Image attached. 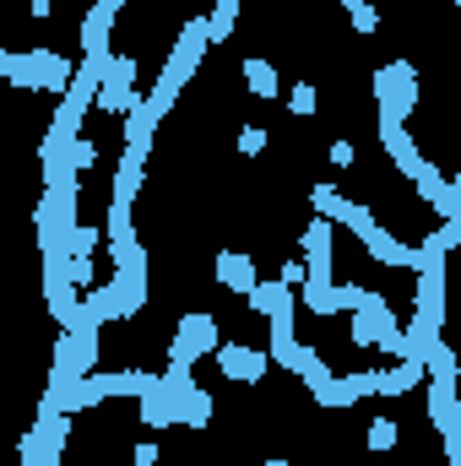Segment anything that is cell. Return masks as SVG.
<instances>
[{
	"label": "cell",
	"mask_w": 461,
	"mask_h": 466,
	"mask_svg": "<svg viewBox=\"0 0 461 466\" xmlns=\"http://www.w3.org/2000/svg\"><path fill=\"white\" fill-rule=\"evenodd\" d=\"M136 60L130 55H115L109 49V60H104V71H98V109H109V115H130L136 109Z\"/></svg>",
	"instance_id": "1"
},
{
	"label": "cell",
	"mask_w": 461,
	"mask_h": 466,
	"mask_svg": "<svg viewBox=\"0 0 461 466\" xmlns=\"http://www.w3.org/2000/svg\"><path fill=\"white\" fill-rule=\"evenodd\" d=\"M429 418H435V429H440L446 461L461 466V396H456V380H435V385H429Z\"/></svg>",
	"instance_id": "2"
},
{
	"label": "cell",
	"mask_w": 461,
	"mask_h": 466,
	"mask_svg": "<svg viewBox=\"0 0 461 466\" xmlns=\"http://www.w3.org/2000/svg\"><path fill=\"white\" fill-rule=\"evenodd\" d=\"M407 185H418V201H429V207L440 212V223H456V218H461V190L440 174V168H435V163H429V157L418 163V174H413Z\"/></svg>",
	"instance_id": "3"
},
{
	"label": "cell",
	"mask_w": 461,
	"mask_h": 466,
	"mask_svg": "<svg viewBox=\"0 0 461 466\" xmlns=\"http://www.w3.org/2000/svg\"><path fill=\"white\" fill-rule=\"evenodd\" d=\"M218 369H223V380L233 385H261L266 380V369H271V358L261 348H244V342H218Z\"/></svg>",
	"instance_id": "4"
},
{
	"label": "cell",
	"mask_w": 461,
	"mask_h": 466,
	"mask_svg": "<svg viewBox=\"0 0 461 466\" xmlns=\"http://www.w3.org/2000/svg\"><path fill=\"white\" fill-rule=\"evenodd\" d=\"M147 380H152V369H109V374H87V385H93V396L98 401H119V396H141L147 390Z\"/></svg>",
	"instance_id": "5"
},
{
	"label": "cell",
	"mask_w": 461,
	"mask_h": 466,
	"mask_svg": "<svg viewBox=\"0 0 461 466\" xmlns=\"http://www.w3.org/2000/svg\"><path fill=\"white\" fill-rule=\"evenodd\" d=\"M174 337L196 352V363H201L207 352H218V342H223V331H218V315H207V309H196V315H179V331H174Z\"/></svg>",
	"instance_id": "6"
},
{
	"label": "cell",
	"mask_w": 461,
	"mask_h": 466,
	"mask_svg": "<svg viewBox=\"0 0 461 466\" xmlns=\"http://www.w3.org/2000/svg\"><path fill=\"white\" fill-rule=\"evenodd\" d=\"M374 130H380L385 157L396 163V174H402V179H413V174H418V163H424V152H418V141L407 136V125H374Z\"/></svg>",
	"instance_id": "7"
},
{
	"label": "cell",
	"mask_w": 461,
	"mask_h": 466,
	"mask_svg": "<svg viewBox=\"0 0 461 466\" xmlns=\"http://www.w3.org/2000/svg\"><path fill=\"white\" fill-rule=\"evenodd\" d=\"M244 304H250V315H261V320H271V315H282V309H293L299 299H293V288H288L282 277H266V282H255V288L244 293Z\"/></svg>",
	"instance_id": "8"
},
{
	"label": "cell",
	"mask_w": 461,
	"mask_h": 466,
	"mask_svg": "<svg viewBox=\"0 0 461 466\" xmlns=\"http://www.w3.org/2000/svg\"><path fill=\"white\" fill-rule=\"evenodd\" d=\"M413 320H424L429 331L446 326V277H418V293H413Z\"/></svg>",
	"instance_id": "9"
},
{
	"label": "cell",
	"mask_w": 461,
	"mask_h": 466,
	"mask_svg": "<svg viewBox=\"0 0 461 466\" xmlns=\"http://www.w3.org/2000/svg\"><path fill=\"white\" fill-rule=\"evenodd\" d=\"M212 277H218L229 293H250V288L261 282V277H255V260H250V255H239V249H218Z\"/></svg>",
	"instance_id": "10"
},
{
	"label": "cell",
	"mask_w": 461,
	"mask_h": 466,
	"mask_svg": "<svg viewBox=\"0 0 461 466\" xmlns=\"http://www.w3.org/2000/svg\"><path fill=\"white\" fill-rule=\"evenodd\" d=\"M141 174H147V157L125 152L119 168H115V185H109V207H136V196H141Z\"/></svg>",
	"instance_id": "11"
},
{
	"label": "cell",
	"mask_w": 461,
	"mask_h": 466,
	"mask_svg": "<svg viewBox=\"0 0 461 466\" xmlns=\"http://www.w3.org/2000/svg\"><path fill=\"white\" fill-rule=\"evenodd\" d=\"M358 238H364V249H369V255H374L380 266H391V271L413 260V249H407V244H402L396 233H385V228H380V223H369V228L358 233Z\"/></svg>",
	"instance_id": "12"
},
{
	"label": "cell",
	"mask_w": 461,
	"mask_h": 466,
	"mask_svg": "<svg viewBox=\"0 0 461 466\" xmlns=\"http://www.w3.org/2000/svg\"><path fill=\"white\" fill-rule=\"evenodd\" d=\"M218 418V401H212V390H201V385H190L179 401H174V423H185V429H207Z\"/></svg>",
	"instance_id": "13"
},
{
	"label": "cell",
	"mask_w": 461,
	"mask_h": 466,
	"mask_svg": "<svg viewBox=\"0 0 461 466\" xmlns=\"http://www.w3.org/2000/svg\"><path fill=\"white\" fill-rule=\"evenodd\" d=\"M413 385H424V369L418 363H402L396 358V369H374V396H407Z\"/></svg>",
	"instance_id": "14"
},
{
	"label": "cell",
	"mask_w": 461,
	"mask_h": 466,
	"mask_svg": "<svg viewBox=\"0 0 461 466\" xmlns=\"http://www.w3.org/2000/svg\"><path fill=\"white\" fill-rule=\"evenodd\" d=\"M5 82H11L16 93H38V82H44V49L11 55V71H5Z\"/></svg>",
	"instance_id": "15"
},
{
	"label": "cell",
	"mask_w": 461,
	"mask_h": 466,
	"mask_svg": "<svg viewBox=\"0 0 461 466\" xmlns=\"http://www.w3.org/2000/svg\"><path fill=\"white\" fill-rule=\"evenodd\" d=\"M299 299H304V309L321 315V320L337 315V282H326V277H304V282H299Z\"/></svg>",
	"instance_id": "16"
},
{
	"label": "cell",
	"mask_w": 461,
	"mask_h": 466,
	"mask_svg": "<svg viewBox=\"0 0 461 466\" xmlns=\"http://www.w3.org/2000/svg\"><path fill=\"white\" fill-rule=\"evenodd\" d=\"M244 87H250L261 104H271V98H277V87H282V82H277V66H271V60H255V55H244Z\"/></svg>",
	"instance_id": "17"
},
{
	"label": "cell",
	"mask_w": 461,
	"mask_h": 466,
	"mask_svg": "<svg viewBox=\"0 0 461 466\" xmlns=\"http://www.w3.org/2000/svg\"><path fill=\"white\" fill-rule=\"evenodd\" d=\"M109 27H115V16L93 5L82 16V55H109Z\"/></svg>",
	"instance_id": "18"
},
{
	"label": "cell",
	"mask_w": 461,
	"mask_h": 466,
	"mask_svg": "<svg viewBox=\"0 0 461 466\" xmlns=\"http://www.w3.org/2000/svg\"><path fill=\"white\" fill-rule=\"evenodd\" d=\"M310 207H315V218H326V223H337V228H343V218H347V207H353V201H347L337 185H315V190H310Z\"/></svg>",
	"instance_id": "19"
},
{
	"label": "cell",
	"mask_w": 461,
	"mask_h": 466,
	"mask_svg": "<svg viewBox=\"0 0 461 466\" xmlns=\"http://www.w3.org/2000/svg\"><path fill=\"white\" fill-rule=\"evenodd\" d=\"M282 369H288V374H299V380H315V374H326L332 363L321 358V348H310V342H293V352L282 358Z\"/></svg>",
	"instance_id": "20"
},
{
	"label": "cell",
	"mask_w": 461,
	"mask_h": 466,
	"mask_svg": "<svg viewBox=\"0 0 461 466\" xmlns=\"http://www.w3.org/2000/svg\"><path fill=\"white\" fill-rule=\"evenodd\" d=\"M332 244H337V223H326V218L304 223V233H299V249H304V260H315V255H332Z\"/></svg>",
	"instance_id": "21"
},
{
	"label": "cell",
	"mask_w": 461,
	"mask_h": 466,
	"mask_svg": "<svg viewBox=\"0 0 461 466\" xmlns=\"http://www.w3.org/2000/svg\"><path fill=\"white\" fill-rule=\"evenodd\" d=\"M71 71H77V60H66V55H55V49H44V82H38V93H66V82H71Z\"/></svg>",
	"instance_id": "22"
},
{
	"label": "cell",
	"mask_w": 461,
	"mask_h": 466,
	"mask_svg": "<svg viewBox=\"0 0 461 466\" xmlns=\"http://www.w3.org/2000/svg\"><path fill=\"white\" fill-rule=\"evenodd\" d=\"M396 440H402V429H396V418H374V423L364 429V445H369L374 456H385V451H396Z\"/></svg>",
	"instance_id": "23"
},
{
	"label": "cell",
	"mask_w": 461,
	"mask_h": 466,
	"mask_svg": "<svg viewBox=\"0 0 461 466\" xmlns=\"http://www.w3.org/2000/svg\"><path fill=\"white\" fill-rule=\"evenodd\" d=\"M98 244H104V228H93V223L66 228V255H98Z\"/></svg>",
	"instance_id": "24"
},
{
	"label": "cell",
	"mask_w": 461,
	"mask_h": 466,
	"mask_svg": "<svg viewBox=\"0 0 461 466\" xmlns=\"http://www.w3.org/2000/svg\"><path fill=\"white\" fill-rule=\"evenodd\" d=\"M66 163H71V174L82 179V174L98 163V141H93V136H71V147H66Z\"/></svg>",
	"instance_id": "25"
},
{
	"label": "cell",
	"mask_w": 461,
	"mask_h": 466,
	"mask_svg": "<svg viewBox=\"0 0 461 466\" xmlns=\"http://www.w3.org/2000/svg\"><path fill=\"white\" fill-rule=\"evenodd\" d=\"M424 374H429V380H456V374H461L456 352L446 348V342H435V348H429V358H424Z\"/></svg>",
	"instance_id": "26"
},
{
	"label": "cell",
	"mask_w": 461,
	"mask_h": 466,
	"mask_svg": "<svg viewBox=\"0 0 461 466\" xmlns=\"http://www.w3.org/2000/svg\"><path fill=\"white\" fill-rule=\"evenodd\" d=\"M321 109V93H315V82H299L293 93H288V115H299V119H310Z\"/></svg>",
	"instance_id": "27"
},
{
	"label": "cell",
	"mask_w": 461,
	"mask_h": 466,
	"mask_svg": "<svg viewBox=\"0 0 461 466\" xmlns=\"http://www.w3.org/2000/svg\"><path fill=\"white\" fill-rule=\"evenodd\" d=\"M66 277H71V288H93V282H98L93 255H66Z\"/></svg>",
	"instance_id": "28"
},
{
	"label": "cell",
	"mask_w": 461,
	"mask_h": 466,
	"mask_svg": "<svg viewBox=\"0 0 461 466\" xmlns=\"http://www.w3.org/2000/svg\"><path fill=\"white\" fill-rule=\"evenodd\" d=\"M347 337H353V348H374V315H369V309H353Z\"/></svg>",
	"instance_id": "29"
},
{
	"label": "cell",
	"mask_w": 461,
	"mask_h": 466,
	"mask_svg": "<svg viewBox=\"0 0 461 466\" xmlns=\"http://www.w3.org/2000/svg\"><path fill=\"white\" fill-rule=\"evenodd\" d=\"M364 293H369L364 282H337V315H353L364 304Z\"/></svg>",
	"instance_id": "30"
},
{
	"label": "cell",
	"mask_w": 461,
	"mask_h": 466,
	"mask_svg": "<svg viewBox=\"0 0 461 466\" xmlns=\"http://www.w3.org/2000/svg\"><path fill=\"white\" fill-rule=\"evenodd\" d=\"M343 380H347V396H353V401L374 396V369H353V374H343Z\"/></svg>",
	"instance_id": "31"
},
{
	"label": "cell",
	"mask_w": 461,
	"mask_h": 466,
	"mask_svg": "<svg viewBox=\"0 0 461 466\" xmlns=\"http://www.w3.org/2000/svg\"><path fill=\"white\" fill-rule=\"evenodd\" d=\"M239 152H244V157H261V152H266V130H261V125H244V130H239Z\"/></svg>",
	"instance_id": "32"
},
{
	"label": "cell",
	"mask_w": 461,
	"mask_h": 466,
	"mask_svg": "<svg viewBox=\"0 0 461 466\" xmlns=\"http://www.w3.org/2000/svg\"><path fill=\"white\" fill-rule=\"evenodd\" d=\"M347 22H353V33H374L380 27V11L374 5H358V11H347Z\"/></svg>",
	"instance_id": "33"
},
{
	"label": "cell",
	"mask_w": 461,
	"mask_h": 466,
	"mask_svg": "<svg viewBox=\"0 0 461 466\" xmlns=\"http://www.w3.org/2000/svg\"><path fill=\"white\" fill-rule=\"evenodd\" d=\"M429 238H435V244H440V249L451 255V249H456V244H461V218H456V223H440V228L429 233Z\"/></svg>",
	"instance_id": "34"
},
{
	"label": "cell",
	"mask_w": 461,
	"mask_h": 466,
	"mask_svg": "<svg viewBox=\"0 0 461 466\" xmlns=\"http://www.w3.org/2000/svg\"><path fill=\"white\" fill-rule=\"evenodd\" d=\"M380 71H385L391 82H418V66H413V60H391V66H380Z\"/></svg>",
	"instance_id": "35"
},
{
	"label": "cell",
	"mask_w": 461,
	"mask_h": 466,
	"mask_svg": "<svg viewBox=\"0 0 461 466\" xmlns=\"http://www.w3.org/2000/svg\"><path fill=\"white\" fill-rule=\"evenodd\" d=\"M326 152H332V163H337V168H353V141H332Z\"/></svg>",
	"instance_id": "36"
},
{
	"label": "cell",
	"mask_w": 461,
	"mask_h": 466,
	"mask_svg": "<svg viewBox=\"0 0 461 466\" xmlns=\"http://www.w3.org/2000/svg\"><path fill=\"white\" fill-rule=\"evenodd\" d=\"M130 461L136 466H158V445H130Z\"/></svg>",
	"instance_id": "37"
},
{
	"label": "cell",
	"mask_w": 461,
	"mask_h": 466,
	"mask_svg": "<svg viewBox=\"0 0 461 466\" xmlns=\"http://www.w3.org/2000/svg\"><path fill=\"white\" fill-rule=\"evenodd\" d=\"M282 282H288V288H299V282H304V266H299V260H288V266H282Z\"/></svg>",
	"instance_id": "38"
},
{
	"label": "cell",
	"mask_w": 461,
	"mask_h": 466,
	"mask_svg": "<svg viewBox=\"0 0 461 466\" xmlns=\"http://www.w3.org/2000/svg\"><path fill=\"white\" fill-rule=\"evenodd\" d=\"M27 11H33V22H49V16H55V5H49V0H33Z\"/></svg>",
	"instance_id": "39"
},
{
	"label": "cell",
	"mask_w": 461,
	"mask_h": 466,
	"mask_svg": "<svg viewBox=\"0 0 461 466\" xmlns=\"http://www.w3.org/2000/svg\"><path fill=\"white\" fill-rule=\"evenodd\" d=\"M5 71H11V49H0V76H5Z\"/></svg>",
	"instance_id": "40"
},
{
	"label": "cell",
	"mask_w": 461,
	"mask_h": 466,
	"mask_svg": "<svg viewBox=\"0 0 461 466\" xmlns=\"http://www.w3.org/2000/svg\"><path fill=\"white\" fill-rule=\"evenodd\" d=\"M337 5H343V11H358V5H369V0H337Z\"/></svg>",
	"instance_id": "41"
},
{
	"label": "cell",
	"mask_w": 461,
	"mask_h": 466,
	"mask_svg": "<svg viewBox=\"0 0 461 466\" xmlns=\"http://www.w3.org/2000/svg\"><path fill=\"white\" fill-rule=\"evenodd\" d=\"M261 466H288V461H277V456H271V461H261Z\"/></svg>",
	"instance_id": "42"
},
{
	"label": "cell",
	"mask_w": 461,
	"mask_h": 466,
	"mask_svg": "<svg viewBox=\"0 0 461 466\" xmlns=\"http://www.w3.org/2000/svg\"><path fill=\"white\" fill-rule=\"evenodd\" d=\"M0 179H5V163H0Z\"/></svg>",
	"instance_id": "43"
},
{
	"label": "cell",
	"mask_w": 461,
	"mask_h": 466,
	"mask_svg": "<svg viewBox=\"0 0 461 466\" xmlns=\"http://www.w3.org/2000/svg\"><path fill=\"white\" fill-rule=\"evenodd\" d=\"M229 5H244V0H229Z\"/></svg>",
	"instance_id": "44"
}]
</instances>
